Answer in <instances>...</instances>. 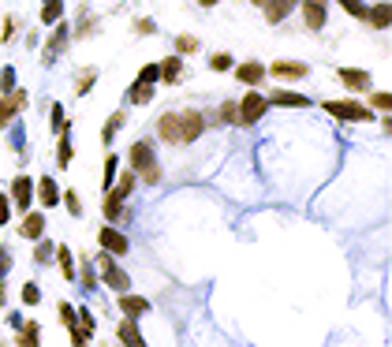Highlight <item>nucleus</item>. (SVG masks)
Here are the masks:
<instances>
[{
	"label": "nucleus",
	"mask_w": 392,
	"mask_h": 347,
	"mask_svg": "<svg viewBox=\"0 0 392 347\" xmlns=\"http://www.w3.org/2000/svg\"><path fill=\"white\" fill-rule=\"evenodd\" d=\"M202 127H205V116L194 112V108H183V112H165L157 120V135L172 146H187L194 138H202Z\"/></svg>",
	"instance_id": "obj_1"
},
{
	"label": "nucleus",
	"mask_w": 392,
	"mask_h": 347,
	"mask_svg": "<svg viewBox=\"0 0 392 347\" xmlns=\"http://www.w3.org/2000/svg\"><path fill=\"white\" fill-rule=\"evenodd\" d=\"M131 168H135V176L146 179L150 187H154V183H161L157 154H154V146H150V142H135V146H131Z\"/></svg>",
	"instance_id": "obj_2"
},
{
	"label": "nucleus",
	"mask_w": 392,
	"mask_h": 347,
	"mask_svg": "<svg viewBox=\"0 0 392 347\" xmlns=\"http://www.w3.org/2000/svg\"><path fill=\"white\" fill-rule=\"evenodd\" d=\"M321 108H325V112H329V116H336V120H358V124L374 120V108L358 105L355 97H351V101H325Z\"/></svg>",
	"instance_id": "obj_3"
},
{
	"label": "nucleus",
	"mask_w": 392,
	"mask_h": 347,
	"mask_svg": "<svg viewBox=\"0 0 392 347\" xmlns=\"http://www.w3.org/2000/svg\"><path fill=\"white\" fill-rule=\"evenodd\" d=\"M97 269H101V280H105L108 288H116V291H127V288H131L127 273H124V269H119V265L112 262V254H108V251L97 254Z\"/></svg>",
	"instance_id": "obj_4"
},
{
	"label": "nucleus",
	"mask_w": 392,
	"mask_h": 347,
	"mask_svg": "<svg viewBox=\"0 0 392 347\" xmlns=\"http://www.w3.org/2000/svg\"><path fill=\"white\" fill-rule=\"evenodd\" d=\"M235 108H239V124H254V120H261V112L269 108V101L261 94H247Z\"/></svg>",
	"instance_id": "obj_5"
},
{
	"label": "nucleus",
	"mask_w": 392,
	"mask_h": 347,
	"mask_svg": "<svg viewBox=\"0 0 392 347\" xmlns=\"http://www.w3.org/2000/svg\"><path fill=\"white\" fill-rule=\"evenodd\" d=\"M303 19H307L310 30H325V19H329V0H303Z\"/></svg>",
	"instance_id": "obj_6"
},
{
	"label": "nucleus",
	"mask_w": 392,
	"mask_h": 347,
	"mask_svg": "<svg viewBox=\"0 0 392 347\" xmlns=\"http://www.w3.org/2000/svg\"><path fill=\"white\" fill-rule=\"evenodd\" d=\"M12 202L19 205V209H30V202H34V183H30V176H15L12 179Z\"/></svg>",
	"instance_id": "obj_7"
},
{
	"label": "nucleus",
	"mask_w": 392,
	"mask_h": 347,
	"mask_svg": "<svg viewBox=\"0 0 392 347\" xmlns=\"http://www.w3.org/2000/svg\"><path fill=\"white\" fill-rule=\"evenodd\" d=\"M336 75H340V82H344L351 94H363V90H370V75H366L363 68H340Z\"/></svg>",
	"instance_id": "obj_8"
},
{
	"label": "nucleus",
	"mask_w": 392,
	"mask_h": 347,
	"mask_svg": "<svg viewBox=\"0 0 392 347\" xmlns=\"http://www.w3.org/2000/svg\"><path fill=\"white\" fill-rule=\"evenodd\" d=\"M97 239H101V251H108V254H127V239L124 235L116 232V228H101V232H97Z\"/></svg>",
	"instance_id": "obj_9"
},
{
	"label": "nucleus",
	"mask_w": 392,
	"mask_h": 347,
	"mask_svg": "<svg viewBox=\"0 0 392 347\" xmlns=\"http://www.w3.org/2000/svg\"><path fill=\"white\" fill-rule=\"evenodd\" d=\"M34 194H38V202L45 205V209H52V205L60 202V191H57V179H52V176H41L38 187H34Z\"/></svg>",
	"instance_id": "obj_10"
},
{
	"label": "nucleus",
	"mask_w": 392,
	"mask_h": 347,
	"mask_svg": "<svg viewBox=\"0 0 392 347\" xmlns=\"http://www.w3.org/2000/svg\"><path fill=\"white\" fill-rule=\"evenodd\" d=\"M310 68H307V64H291V60H277L273 64V68H269V75H273V79H303V75H307Z\"/></svg>",
	"instance_id": "obj_11"
},
{
	"label": "nucleus",
	"mask_w": 392,
	"mask_h": 347,
	"mask_svg": "<svg viewBox=\"0 0 392 347\" xmlns=\"http://www.w3.org/2000/svg\"><path fill=\"white\" fill-rule=\"evenodd\" d=\"M119 310H124V318H135V321H138V313H146V310H150V302H146L143 295L119 291Z\"/></svg>",
	"instance_id": "obj_12"
},
{
	"label": "nucleus",
	"mask_w": 392,
	"mask_h": 347,
	"mask_svg": "<svg viewBox=\"0 0 392 347\" xmlns=\"http://www.w3.org/2000/svg\"><path fill=\"white\" fill-rule=\"evenodd\" d=\"M19 232H23V239H41V235H45V216L41 213H23V228H19Z\"/></svg>",
	"instance_id": "obj_13"
},
{
	"label": "nucleus",
	"mask_w": 392,
	"mask_h": 347,
	"mask_svg": "<svg viewBox=\"0 0 392 347\" xmlns=\"http://www.w3.org/2000/svg\"><path fill=\"white\" fill-rule=\"evenodd\" d=\"M366 23L377 27V30H389V23H392V8H389V0H381V4L366 8Z\"/></svg>",
	"instance_id": "obj_14"
},
{
	"label": "nucleus",
	"mask_w": 392,
	"mask_h": 347,
	"mask_svg": "<svg viewBox=\"0 0 392 347\" xmlns=\"http://www.w3.org/2000/svg\"><path fill=\"white\" fill-rule=\"evenodd\" d=\"M261 8H266V23H280L296 8V0H261Z\"/></svg>",
	"instance_id": "obj_15"
},
{
	"label": "nucleus",
	"mask_w": 392,
	"mask_h": 347,
	"mask_svg": "<svg viewBox=\"0 0 392 347\" xmlns=\"http://www.w3.org/2000/svg\"><path fill=\"white\" fill-rule=\"evenodd\" d=\"M64 45H68V27L64 23H57V34H52L49 41H45V64H52L64 52Z\"/></svg>",
	"instance_id": "obj_16"
},
{
	"label": "nucleus",
	"mask_w": 392,
	"mask_h": 347,
	"mask_svg": "<svg viewBox=\"0 0 392 347\" xmlns=\"http://www.w3.org/2000/svg\"><path fill=\"white\" fill-rule=\"evenodd\" d=\"M269 105H288V108H307L310 97L307 94H296V90H277L273 97H269Z\"/></svg>",
	"instance_id": "obj_17"
},
{
	"label": "nucleus",
	"mask_w": 392,
	"mask_h": 347,
	"mask_svg": "<svg viewBox=\"0 0 392 347\" xmlns=\"http://www.w3.org/2000/svg\"><path fill=\"white\" fill-rule=\"evenodd\" d=\"M116 336H119V340H124L127 347H143V344H146V340H143V332L135 329V318H124V321H119Z\"/></svg>",
	"instance_id": "obj_18"
},
{
	"label": "nucleus",
	"mask_w": 392,
	"mask_h": 347,
	"mask_svg": "<svg viewBox=\"0 0 392 347\" xmlns=\"http://www.w3.org/2000/svg\"><path fill=\"white\" fill-rule=\"evenodd\" d=\"M235 79L247 82V86H254V82L266 79V68H261V64H254V60H250V64H239V68H235Z\"/></svg>",
	"instance_id": "obj_19"
},
{
	"label": "nucleus",
	"mask_w": 392,
	"mask_h": 347,
	"mask_svg": "<svg viewBox=\"0 0 392 347\" xmlns=\"http://www.w3.org/2000/svg\"><path fill=\"white\" fill-rule=\"evenodd\" d=\"M161 68V82H172L176 86L180 82V71H183V64H180V57H168L165 64H157Z\"/></svg>",
	"instance_id": "obj_20"
},
{
	"label": "nucleus",
	"mask_w": 392,
	"mask_h": 347,
	"mask_svg": "<svg viewBox=\"0 0 392 347\" xmlns=\"http://www.w3.org/2000/svg\"><path fill=\"white\" fill-rule=\"evenodd\" d=\"M127 97H131V105H150V101H154V86H150V82H135Z\"/></svg>",
	"instance_id": "obj_21"
},
{
	"label": "nucleus",
	"mask_w": 392,
	"mask_h": 347,
	"mask_svg": "<svg viewBox=\"0 0 392 347\" xmlns=\"http://www.w3.org/2000/svg\"><path fill=\"white\" fill-rule=\"evenodd\" d=\"M124 120H127V112H116V116H108V120H105V127H101V142H105V146L112 142V135L124 127Z\"/></svg>",
	"instance_id": "obj_22"
},
{
	"label": "nucleus",
	"mask_w": 392,
	"mask_h": 347,
	"mask_svg": "<svg viewBox=\"0 0 392 347\" xmlns=\"http://www.w3.org/2000/svg\"><path fill=\"white\" fill-rule=\"evenodd\" d=\"M60 19H64V4H60V0H45V12H41V23H45V27H57Z\"/></svg>",
	"instance_id": "obj_23"
},
{
	"label": "nucleus",
	"mask_w": 392,
	"mask_h": 347,
	"mask_svg": "<svg viewBox=\"0 0 392 347\" xmlns=\"http://www.w3.org/2000/svg\"><path fill=\"white\" fill-rule=\"evenodd\" d=\"M135 179H138L135 172H124V176H119V183H116V191H112V187H108V191H112L116 198H127V194L135 191Z\"/></svg>",
	"instance_id": "obj_24"
},
{
	"label": "nucleus",
	"mask_w": 392,
	"mask_h": 347,
	"mask_svg": "<svg viewBox=\"0 0 392 347\" xmlns=\"http://www.w3.org/2000/svg\"><path fill=\"white\" fill-rule=\"evenodd\" d=\"M75 325H79V332L86 336V340L94 336V313L90 310H75Z\"/></svg>",
	"instance_id": "obj_25"
},
{
	"label": "nucleus",
	"mask_w": 392,
	"mask_h": 347,
	"mask_svg": "<svg viewBox=\"0 0 392 347\" xmlns=\"http://www.w3.org/2000/svg\"><path fill=\"white\" fill-rule=\"evenodd\" d=\"M57 262H60V269H64V276L75 280V262H71V251H68V246H57Z\"/></svg>",
	"instance_id": "obj_26"
},
{
	"label": "nucleus",
	"mask_w": 392,
	"mask_h": 347,
	"mask_svg": "<svg viewBox=\"0 0 392 347\" xmlns=\"http://www.w3.org/2000/svg\"><path fill=\"white\" fill-rule=\"evenodd\" d=\"M15 112H19V108L12 105V97H0V127L12 124V120H15Z\"/></svg>",
	"instance_id": "obj_27"
},
{
	"label": "nucleus",
	"mask_w": 392,
	"mask_h": 347,
	"mask_svg": "<svg viewBox=\"0 0 392 347\" xmlns=\"http://www.w3.org/2000/svg\"><path fill=\"white\" fill-rule=\"evenodd\" d=\"M119 209H124V198H116V194L108 191V194H105V216H108V221H116Z\"/></svg>",
	"instance_id": "obj_28"
},
{
	"label": "nucleus",
	"mask_w": 392,
	"mask_h": 347,
	"mask_svg": "<svg viewBox=\"0 0 392 347\" xmlns=\"http://www.w3.org/2000/svg\"><path fill=\"white\" fill-rule=\"evenodd\" d=\"M60 202L68 205V213H71V216H82V202H79V194H75V191H64V194H60Z\"/></svg>",
	"instance_id": "obj_29"
},
{
	"label": "nucleus",
	"mask_w": 392,
	"mask_h": 347,
	"mask_svg": "<svg viewBox=\"0 0 392 347\" xmlns=\"http://www.w3.org/2000/svg\"><path fill=\"white\" fill-rule=\"evenodd\" d=\"M79 280H82V288L90 291L94 284H97V273H94V262L90 258H82V273H79Z\"/></svg>",
	"instance_id": "obj_30"
},
{
	"label": "nucleus",
	"mask_w": 392,
	"mask_h": 347,
	"mask_svg": "<svg viewBox=\"0 0 392 347\" xmlns=\"http://www.w3.org/2000/svg\"><path fill=\"white\" fill-rule=\"evenodd\" d=\"M71 165V138H68V127L60 131V168Z\"/></svg>",
	"instance_id": "obj_31"
},
{
	"label": "nucleus",
	"mask_w": 392,
	"mask_h": 347,
	"mask_svg": "<svg viewBox=\"0 0 392 347\" xmlns=\"http://www.w3.org/2000/svg\"><path fill=\"white\" fill-rule=\"evenodd\" d=\"M116 168H119V161H116V154H108L105 157V191L112 187V179H116Z\"/></svg>",
	"instance_id": "obj_32"
},
{
	"label": "nucleus",
	"mask_w": 392,
	"mask_h": 347,
	"mask_svg": "<svg viewBox=\"0 0 392 347\" xmlns=\"http://www.w3.org/2000/svg\"><path fill=\"white\" fill-rule=\"evenodd\" d=\"M340 4H344V12H347V15L366 19V4H363V0H340Z\"/></svg>",
	"instance_id": "obj_33"
},
{
	"label": "nucleus",
	"mask_w": 392,
	"mask_h": 347,
	"mask_svg": "<svg viewBox=\"0 0 392 347\" xmlns=\"http://www.w3.org/2000/svg\"><path fill=\"white\" fill-rule=\"evenodd\" d=\"M157 79H161V68H157V64H146V68L138 71V82H150V86H154Z\"/></svg>",
	"instance_id": "obj_34"
},
{
	"label": "nucleus",
	"mask_w": 392,
	"mask_h": 347,
	"mask_svg": "<svg viewBox=\"0 0 392 347\" xmlns=\"http://www.w3.org/2000/svg\"><path fill=\"white\" fill-rule=\"evenodd\" d=\"M34 243H38L34 262H49V258H52V243H45V235H41V239H34Z\"/></svg>",
	"instance_id": "obj_35"
},
{
	"label": "nucleus",
	"mask_w": 392,
	"mask_h": 347,
	"mask_svg": "<svg viewBox=\"0 0 392 347\" xmlns=\"http://www.w3.org/2000/svg\"><path fill=\"white\" fill-rule=\"evenodd\" d=\"M194 49H198V38H191V34L176 38V52H194Z\"/></svg>",
	"instance_id": "obj_36"
},
{
	"label": "nucleus",
	"mask_w": 392,
	"mask_h": 347,
	"mask_svg": "<svg viewBox=\"0 0 392 347\" xmlns=\"http://www.w3.org/2000/svg\"><path fill=\"white\" fill-rule=\"evenodd\" d=\"M23 302H27V307H38V302H41L38 284H23Z\"/></svg>",
	"instance_id": "obj_37"
},
{
	"label": "nucleus",
	"mask_w": 392,
	"mask_h": 347,
	"mask_svg": "<svg viewBox=\"0 0 392 347\" xmlns=\"http://www.w3.org/2000/svg\"><path fill=\"white\" fill-rule=\"evenodd\" d=\"M0 90H8V94L15 90V68H4V71H0Z\"/></svg>",
	"instance_id": "obj_38"
},
{
	"label": "nucleus",
	"mask_w": 392,
	"mask_h": 347,
	"mask_svg": "<svg viewBox=\"0 0 392 347\" xmlns=\"http://www.w3.org/2000/svg\"><path fill=\"white\" fill-rule=\"evenodd\" d=\"M49 124H52V131H64V105H52V116H49Z\"/></svg>",
	"instance_id": "obj_39"
},
{
	"label": "nucleus",
	"mask_w": 392,
	"mask_h": 347,
	"mask_svg": "<svg viewBox=\"0 0 392 347\" xmlns=\"http://www.w3.org/2000/svg\"><path fill=\"white\" fill-rule=\"evenodd\" d=\"M210 68L213 71H228V68H232V57H228V52H217V57L210 60Z\"/></svg>",
	"instance_id": "obj_40"
},
{
	"label": "nucleus",
	"mask_w": 392,
	"mask_h": 347,
	"mask_svg": "<svg viewBox=\"0 0 392 347\" xmlns=\"http://www.w3.org/2000/svg\"><path fill=\"white\" fill-rule=\"evenodd\" d=\"M60 321L68 325V329H79V325H75V307H68V302H60Z\"/></svg>",
	"instance_id": "obj_41"
},
{
	"label": "nucleus",
	"mask_w": 392,
	"mask_h": 347,
	"mask_svg": "<svg viewBox=\"0 0 392 347\" xmlns=\"http://www.w3.org/2000/svg\"><path fill=\"white\" fill-rule=\"evenodd\" d=\"M94 79H97V71H82V79H79V86H75V90H79V94L94 90Z\"/></svg>",
	"instance_id": "obj_42"
},
{
	"label": "nucleus",
	"mask_w": 392,
	"mask_h": 347,
	"mask_svg": "<svg viewBox=\"0 0 392 347\" xmlns=\"http://www.w3.org/2000/svg\"><path fill=\"white\" fill-rule=\"evenodd\" d=\"M389 105H392L389 90H385V94H374V97H370V108H385V112H389Z\"/></svg>",
	"instance_id": "obj_43"
},
{
	"label": "nucleus",
	"mask_w": 392,
	"mask_h": 347,
	"mask_svg": "<svg viewBox=\"0 0 392 347\" xmlns=\"http://www.w3.org/2000/svg\"><path fill=\"white\" fill-rule=\"evenodd\" d=\"M19 344H23V347H34V344H38V325H30V329L19 336Z\"/></svg>",
	"instance_id": "obj_44"
},
{
	"label": "nucleus",
	"mask_w": 392,
	"mask_h": 347,
	"mask_svg": "<svg viewBox=\"0 0 392 347\" xmlns=\"http://www.w3.org/2000/svg\"><path fill=\"white\" fill-rule=\"evenodd\" d=\"M221 116H224V120H228V124H239V108H235L232 101H228V105H224V112H221Z\"/></svg>",
	"instance_id": "obj_45"
},
{
	"label": "nucleus",
	"mask_w": 392,
	"mask_h": 347,
	"mask_svg": "<svg viewBox=\"0 0 392 347\" xmlns=\"http://www.w3.org/2000/svg\"><path fill=\"white\" fill-rule=\"evenodd\" d=\"M8 216H12V205H8V198L0 194V224H8Z\"/></svg>",
	"instance_id": "obj_46"
},
{
	"label": "nucleus",
	"mask_w": 392,
	"mask_h": 347,
	"mask_svg": "<svg viewBox=\"0 0 392 347\" xmlns=\"http://www.w3.org/2000/svg\"><path fill=\"white\" fill-rule=\"evenodd\" d=\"M27 101H30V97H27V90H12V105H15V108H23Z\"/></svg>",
	"instance_id": "obj_47"
},
{
	"label": "nucleus",
	"mask_w": 392,
	"mask_h": 347,
	"mask_svg": "<svg viewBox=\"0 0 392 347\" xmlns=\"http://www.w3.org/2000/svg\"><path fill=\"white\" fill-rule=\"evenodd\" d=\"M135 30H138V34H154V23H150V19H138V23H135Z\"/></svg>",
	"instance_id": "obj_48"
},
{
	"label": "nucleus",
	"mask_w": 392,
	"mask_h": 347,
	"mask_svg": "<svg viewBox=\"0 0 392 347\" xmlns=\"http://www.w3.org/2000/svg\"><path fill=\"white\" fill-rule=\"evenodd\" d=\"M8 269H12V258H8V251H0V276H4Z\"/></svg>",
	"instance_id": "obj_49"
},
{
	"label": "nucleus",
	"mask_w": 392,
	"mask_h": 347,
	"mask_svg": "<svg viewBox=\"0 0 392 347\" xmlns=\"http://www.w3.org/2000/svg\"><path fill=\"white\" fill-rule=\"evenodd\" d=\"M198 4H202V8H210V4H217V0H198Z\"/></svg>",
	"instance_id": "obj_50"
},
{
	"label": "nucleus",
	"mask_w": 392,
	"mask_h": 347,
	"mask_svg": "<svg viewBox=\"0 0 392 347\" xmlns=\"http://www.w3.org/2000/svg\"><path fill=\"white\" fill-rule=\"evenodd\" d=\"M254 4H261V0H254Z\"/></svg>",
	"instance_id": "obj_51"
}]
</instances>
